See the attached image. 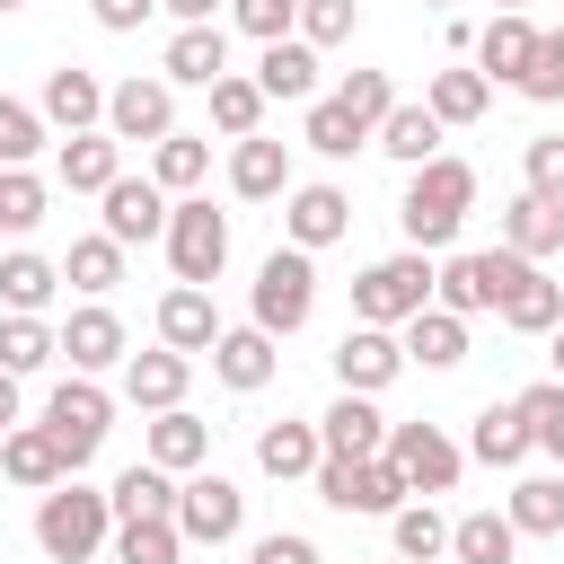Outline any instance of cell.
<instances>
[{"instance_id":"44dd1931","label":"cell","mask_w":564,"mask_h":564,"mask_svg":"<svg viewBox=\"0 0 564 564\" xmlns=\"http://www.w3.org/2000/svg\"><path fill=\"white\" fill-rule=\"evenodd\" d=\"M0 476L53 494V485H70V458H62V441H53L44 423H18V432H0Z\"/></svg>"},{"instance_id":"277c9868","label":"cell","mask_w":564,"mask_h":564,"mask_svg":"<svg viewBox=\"0 0 564 564\" xmlns=\"http://www.w3.org/2000/svg\"><path fill=\"white\" fill-rule=\"evenodd\" d=\"M520 273H529V264H520L511 247H467V256H449V264H441V282H432V308H449V317L502 308V291H511Z\"/></svg>"},{"instance_id":"b9f144b4","label":"cell","mask_w":564,"mask_h":564,"mask_svg":"<svg viewBox=\"0 0 564 564\" xmlns=\"http://www.w3.org/2000/svg\"><path fill=\"white\" fill-rule=\"evenodd\" d=\"M485 97H494V79H485V70H432V97H423V106H432V115H441V132H449V123H476V115H485Z\"/></svg>"},{"instance_id":"91938a15","label":"cell","mask_w":564,"mask_h":564,"mask_svg":"<svg viewBox=\"0 0 564 564\" xmlns=\"http://www.w3.org/2000/svg\"><path fill=\"white\" fill-rule=\"evenodd\" d=\"M555 379H564V335H555Z\"/></svg>"},{"instance_id":"f35d334b","label":"cell","mask_w":564,"mask_h":564,"mask_svg":"<svg viewBox=\"0 0 564 564\" xmlns=\"http://www.w3.org/2000/svg\"><path fill=\"white\" fill-rule=\"evenodd\" d=\"M62 282L70 291H88V300H106L115 282H123V247L97 229V238H70V256H62Z\"/></svg>"},{"instance_id":"94428289","label":"cell","mask_w":564,"mask_h":564,"mask_svg":"<svg viewBox=\"0 0 564 564\" xmlns=\"http://www.w3.org/2000/svg\"><path fill=\"white\" fill-rule=\"evenodd\" d=\"M9 9H26V0H0V18H9Z\"/></svg>"},{"instance_id":"f907efd6","label":"cell","mask_w":564,"mask_h":564,"mask_svg":"<svg viewBox=\"0 0 564 564\" xmlns=\"http://www.w3.org/2000/svg\"><path fill=\"white\" fill-rule=\"evenodd\" d=\"M35 150H44V115L18 106V97H0V167H26Z\"/></svg>"},{"instance_id":"816d5d0a","label":"cell","mask_w":564,"mask_h":564,"mask_svg":"<svg viewBox=\"0 0 564 564\" xmlns=\"http://www.w3.org/2000/svg\"><path fill=\"white\" fill-rule=\"evenodd\" d=\"M352 0H300V44H344L352 35Z\"/></svg>"},{"instance_id":"e0dca14e","label":"cell","mask_w":564,"mask_h":564,"mask_svg":"<svg viewBox=\"0 0 564 564\" xmlns=\"http://www.w3.org/2000/svg\"><path fill=\"white\" fill-rule=\"evenodd\" d=\"M159 70H167V88H212V79H229V35H220V18H212V26H176Z\"/></svg>"},{"instance_id":"74e56055","label":"cell","mask_w":564,"mask_h":564,"mask_svg":"<svg viewBox=\"0 0 564 564\" xmlns=\"http://www.w3.org/2000/svg\"><path fill=\"white\" fill-rule=\"evenodd\" d=\"M300 141H308L317 159H352V150L370 141V123H361L344 97H317V106H308V123H300Z\"/></svg>"},{"instance_id":"c3c4849f","label":"cell","mask_w":564,"mask_h":564,"mask_svg":"<svg viewBox=\"0 0 564 564\" xmlns=\"http://www.w3.org/2000/svg\"><path fill=\"white\" fill-rule=\"evenodd\" d=\"M44 220V176H26V167H0V229L9 238H26Z\"/></svg>"},{"instance_id":"7c38bea8","label":"cell","mask_w":564,"mask_h":564,"mask_svg":"<svg viewBox=\"0 0 564 564\" xmlns=\"http://www.w3.org/2000/svg\"><path fill=\"white\" fill-rule=\"evenodd\" d=\"M97 203H106V238H115V247H150V238H167V212H176L150 176H115Z\"/></svg>"},{"instance_id":"4dcf8cb0","label":"cell","mask_w":564,"mask_h":564,"mask_svg":"<svg viewBox=\"0 0 564 564\" xmlns=\"http://www.w3.org/2000/svg\"><path fill=\"white\" fill-rule=\"evenodd\" d=\"M405 361H423V370H458V361H467V317H449V308L405 317Z\"/></svg>"},{"instance_id":"83f0119b","label":"cell","mask_w":564,"mask_h":564,"mask_svg":"<svg viewBox=\"0 0 564 564\" xmlns=\"http://www.w3.org/2000/svg\"><path fill=\"white\" fill-rule=\"evenodd\" d=\"M494 317H502L511 335H546V326H564V282H546V273L529 264V273L502 291V308H494Z\"/></svg>"},{"instance_id":"681fc988","label":"cell","mask_w":564,"mask_h":564,"mask_svg":"<svg viewBox=\"0 0 564 564\" xmlns=\"http://www.w3.org/2000/svg\"><path fill=\"white\" fill-rule=\"evenodd\" d=\"M229 26L256 35V44H282L300 26V0H229Z\"/></svg>"},{"instance_id":"6f0895ef","label":"cell","mask_w":564,"mask_h":564,"mask_svg":"<svg viewBox=\"0 0 564 564\" xmlns=\"http://www.w3.org/2000/svg\"><path fill=\"white\" fill-rule=\"evenodd\" d=\"M159 9H167L176 26H212V9H220V0H159Z\"/></svg>"},{"instance_id":"ab89813d","label":"cell","mask_w":564,"mask_h":564,"mask_svg":"<svg viewBox=\"0 0 564 564\" xmlns=\"http://www.w3.org/2000/svg\"><path fill=\"white\" fill-rule=\"evenodd\" d=\"M467 458H485V467H520V458H529V423H520V405H485L476 432H467Z\"/></svg>"},{"instance_id":"836d02e7","label":"cell","mask_w":564,"mask_h":564,"mask_svg":"<svg viewBox=\"0 0 564 564\" xmlns=\"http://www.w3.org/2000/svg\"><path fill=\"white\" fill-rule=\"evenodd\" d=\"M256 88H264V97H317V44H300V35L264 44V62H256Z\"/></svg>"},{"instance_id":"f1b7e54d","label":"cell","mask_w":564,"mask_h":564,"mask_svg":"<svg viewBox=\"0 0 564 564\" xmlns=\"http://www.w3.org/2000/svg\"><path fill=\"white\" fill-rule=\"evenodd\" d=\"M212 370H220V388H238V397L264 388V379H273V335H264V326H229V335L212 344Z\"/></svg>"},{"instance_id":"d6a6232c","label":"cell","mask_w":564,"mask_h":564,"mask_svg":"<svg viewBox=\"0 0 564 564\" xmlns=\"http://www.w3.org/2000/svg\"><path fill=\"white\" fill-rule=\"evenodd\" d=\"M449 555H458V564H511V555H520L511 511H467V520H449Z\"/></svg>"},{"instance_id":"7a4b0ae2","label":"cell","mask_w":564,"mask_h":564,"mask_svg":"<svg viewBox=\"0 0 564 564\" xmlns=\"http://www.w3.org/2000/svg\"><path fill=\"white\" fill-rule=\"evenodd\" d=\"M432 282H441V264H432L423 247L379 256V264H361V273H352V317H361V326H405V317H423V308H432Z\"/></svg>"},{"instance_id":"8fae6325","label":"cell","mask_w":564,"mask_h":564,"mask_svg":"<svg viewBox=\"0 0 564 564\" xmlns=\"http://www.w3.org/2000/svg\"><path fill=\"white\" fill-rule=\"evenodd\" d=\"M106 132L159 150V141L176 132V97H167V79H115V88H106Z\"/></svg>"},{"instance_id":"9a60e30c","label":"cell","mask_w":564,"mask_h":564,"mask_svg":"<svg viewBox=\"0 0 564 564\" xmlns=\"http://www.w3.org/2000/svg\"><path fill=\"white\" fill-rule=\"evenodd\" d=\"M397 370H405V344H397L388 326H352V335L335 344V379H344V397H379Z\"/></svg>"},{"instance_id":"5bb4252c","label":"cell","mask_w":564,"mask_h":564,"mask_svg":"<svg viewBox=\"0 0 564 564\" xmlns=\"http://www.w3.org/2000/svg\"><path fill=\"white\" fill-rule=\"evenodd\" d=\"M282 229H291V247H300V256H317V247H335V238L352 229V194H344V185H291Z\"/></svg>"},{"instance_id":"e575fe53","label":"cell","mask_w":564,"mask_h":564,"mask_svg":"<svg viewBox=\"0 0 564 564\" xmlns=\"http://www.w3.org/2000/svg\"><path fill=\"white\" fill-rule=\"evenodd\" d=\"M379 150H388L397 167H432V159H441V115H432V106H397V115L379 123Z\"/></svg>"},{"instance_id":"11a10c76","label":"cell","mask_w":564,"mask_h":564,"mask_svg":"<svg viewBox=\"0 0 564 564\" xmlns=\"http://www.w3.org/2000/svg\"><path fill=\"white\" fill-rule=\"evenodd\" d=\"M247 564H317V546H308L300 529H273V538H256V546H247Z\"/></svg>"},{"instance_id":"1f68e13d","label":"cell","mask_w":564,"mask_h":564,"mask_svg":"<svg viewBox=\"0 0 564 564\" xmlns=\"http://www.w3.org/2000/svg\"><path fill=\"white\" fill-rule=\"evenodd\" d=\"M53 291H62V264H44V256H0V300H9V317H44L53 308Z\"/></svg>"},{"instance_id":"bcb514c9","label":"cell","mask_w":564,"mask_h":564,"mask_svg":"<svg viewBox=\"0 0 564 564\" xmlns=\"http://www.w3.org/2000/svg\"><path fill=\"white\" fill-rule=\"evenodd\" d=\"M432 555H449V520L432 502H405L397 511V564H432Z\"/></svg>"},{"instance_id":"603a6c76","label":"cell","mask_w":564,"mask_h":564,"mask_svg":"<svg viewBox=\"0 0 564 564\" xmlns=\"http://www.w3.org/2000/svg\"><path fill=\"white\" fill-rule=\"evenodd\" d=\"M502 247H511L520 264H538V256H564V203H546V194H520V203H502Z\"/></svg>"},{"instance_id":"4316f807","label":"cell","mask_w":564,"mask_h":564,"mask_svg":"<svg viewBox=\"0 0 564 564\" xmlns=\"http://www.w3.org/2000/svg\"><path fill=\"white\" fill-rule=\"evenodd\" d=\"M229 185H238L247 203L291 194V150H282V141H264V132H256V141H238V150H229Z\"/></svg>"},{"instance_id":"5b68a950","label":"cell","mask_w":564,"mask_h":564,"mask_svg":"<svg viewBox=\"0 0 564 564\" xmlns=\"http://www.w3.org/2000/svg\"><path fill=\"white\" fill-rule=\"evenodd\" d=\"M44 432L62 441V458H70V476H79V467L97 458V441L115 432V397H106L97 379H79V370H70V379H62L53 397H44Z\"/></svg>"},{"instance_id":"9f6ffc18","label":"cell","mask_w":564,"mask_h":564,"mask_svg":"<svg viewBox=\"0 0 564 564\" xmlns=\"http://www.w3.org/2000/svg\"><path fill=\"white\" fill-rule=\"evenodd\" d=\"M150 9H159V0H88V18H97L106 35H132V26H141Z\"/></svg>"},{"instance_id":"7dc6e473","label":"cell","mask_w":564,"mask_h":564,"mask_svg":"<svg viewBox=\"0 0 564 564\" xmlns=\"http://www.w3.org/2000/svg\"><path fill=\"white\" fill-rule=\"evenodd\" d=\"M335 97L370 123V141H379V123L397 115V79H388V70H344V88H335Z\"/></svg>"},{"instance_id":"f6af8a7d","label":"cell","mask_w":564,"mask_h":564,"mask_svg":"<svg viewBox=\"0 0 564 564\" xmlns=\"http://www.w3.org/2000/svg\"><path fill=\"white\" fill-rule=\"evenodd\" d=\"M212 123H220L229 141H256V123H264V88H256V79H238V70H229V79H212Z\"/></svg>"},{"instance_id":"52a82bcc","label":"cell","mask_w":564,"mask_h":564,"mask_svg":"<svg viewBox=\"0 0 564 564\" xmlns=\"http://www.w3.org/2000/svg\"><path fill=\"white\" fill-rule=\"evenodd\" d=\"M308 308H317V264H308L300 247H273V256L256 264V326H264V335H300Z\"/></svg>"},{"instance_id":"d6986e66","label":"cell","mask_w":564,"mask_h":564,"mask_svg":"<svg viewBox=\"0 0 564 564\" xmlns=\"http://www.w3.org/2000/svg\"><path fill=\"white\" fill-rule=\"evenodd\" d=\"M185 379H194V361H185V352H167V344L123 361V397H132L141 414H176V405H185Z\"/></svg>"},{"instance_id":"cb8c5ba5","label":"cell","mask_w":564,"mask_h":564,"mask_svg":"<svg viewBox=\"0 0 564 564\" xmlns=\"http://www.w3.org/2000/svg\"><path fill=\"white\" fill-rule=\"evenodd\" d=\"M141 458L167 467V476H194V467L212 458V423L185 414V405H176V414H150V449H141Z\"/></svg>"},{"instance_id":"2e32d148","label":"cell","mask_w":564,"mask_h":564,"mask_svg":"<svg viewBox=\"0 0 564 564\" xmlns=\"http://www.w3.org/2000/svg\"><path fill=\"white\" fill-rule=\"evenodd\" d=\"M220 335H229V326H220V308H212V291H194V282H176V291L159 300V344H167V352H185V361H194V352H212Z\"/></svg>"},{"instance_id":"7402d4cb","label":"cell","mask_w":564,"mask_h":564,"mask_svg":"<svg viewBox=\"0 0 564 564\" xmlns=\"http://www.w3.org/2000/svg\"><path fill=\"white\" fill-rule=\"evenodd\" d=\"M44 123H62V132H97V123H106V79L79 70V62H62V70L44 79Z\"/></svg>"},{"instance_id":"ee69618b","label":"cell","mask_w":564,"mask_h":564,"mask_svg":"<svg viewBox=\"0 0 564 564\" xmlns=\"http://www.w3.org/2000/svg\"><path fill=\"white\" fill-rule=\"evenodd\" d=\"M185 529L176 520H115V564H176Z\"/></svg>"},{"instance_id":"f546056e","label":"cell","mask_w":564,"mask_h":564,"mask_svg":"<svg viewBox=\"0 0 564 564\" xmlns=\"http://www.w3.org/2000/svg\"><path fill=\"white\" fill-rule=\"evenodd\" d=\"M106 502H115V520H176V476L141 458V467H123L106 485Z\"/></svg>"},{"instance_id":"ac0fdd59","label":"cell","mask_w":564,"mask_h":564,"mask_svg":"<svg viewBox=\"0 0 564 564\" xmlns=\"http://www.w3.org/2000/svg\"><path fill=\"white\" fill-rule=\"evenodd\" d=\"M62 352H70V370H79V379H88V370H115V361H132V352H123V317H115L106 300L70 308V326H62Z\"/></svg>"},{"instance_id":"9c48e42d","label":"cell","mask_w":564,"mask_h":564,"mask_svg":"<svg viewBox=\"0 0 564 564\" xmlns=\"http://www.w3.org/2000/svg\"><path fill=\"white\" fill-rule=\"evenodd\" d=\"M308 485H317V502H335V511H388V520L405 511V476L388 467V449H379V458H326Z\"/></svg>"},{"instance_id":"d590c367","label":"cell","mask_w":564,"mask_h":564,"mask_svg":"<svg viewBox=\"0 0 564 564\" xmlns=\"http://www.w3.org/2000/svg\"><path fill=\"white\" fill-rule=\"evenodd\" d=\"M203 176H212V141H203V132H167V141L150 150V185H159V194H194Z\"/></svg>"},{"instance_id":"7bdbcfd3","label":"cell","mask_w":564,"mask_h":564,"mask_svg":"<svg viewBox=\"0 0 564 564\" xmlns=\"http://www.w3.org/2000/svg\"><path fill=\"white\" fill-rule=\"evenodd\" d=\"M62 352V335L44 326V317H0V370L9 379H26V370H44Z\"/></svg>"},{"instance_id":"3957f363","label":"cell","mask_w":564,"mask_h":564,"mask_svg":"<svg viewBox=\"0 0 564 564\" xmlns=\"http://www.w3.org/2000/svg\"><path fill=\"white\" fill-rule=\"evenodd\" d=\"M106 538H115V502H106V494H88V485H53V494L35 502V546H44L53 564H88Z\"/></svg>"},{"instance_id":"8d00e7d4","label":"cell","mask_w":564,"mask_h":564,"mask_svg":"<svg viewBox=\"0 0 564 564\" xmlns=\"http://www.w3.org/2000/svg\"><path fill=\"white\" fill-rule=\"evenodd\" d=\"M502 511H511L520 538H564V476H520Z\"/></svg>"},{"instance_id":"ba28073f","label":"cell","mask_w":564,"mask_h":564,"mask_svg":"<svg viewBox=\"0 0 564 564\" xmlns=\"http://www.w3.org/2000/svg\"><path fill=\"white\" fill-rule=\"evenodd\" d=\"M388 467L405 476V494H449L458 485V467H467V449L441 432V423H388Z\"/></svg>"},{"instance_id":"ffe728a7","label":"cell","mask_w":564,"mask_h":564,"mask_svg":"<svg viewBox=\"0 0 564 564\" xmlns=\"http://www.w3.org/2000/svg\"><path fill=\"white\" fill-rule=\"evenodd\" d=\"M317 441H326V458H379L388 449V414L370 397H335L317 414Z\"/></svg>"},{"instance_id":"30bf717a","label":"cell","mask_w":564,"mask_h":564,"mask_svg":"<svg viewBox=\"0 0 564 564\" xmlns=\"http://www.w3.org/2000/svg\"><path fill=\"white\" fill-rule=\"evenodd\" d=\"M176 529H185V546H229L247 529V494L229 476H185L176 485Z\"/></svg>"},{"instance_id":"6125c7cd","label":"cell","mask_w":564,"mask_h":564,"mask_svg":"<svg viewBox=\"0 0 564 564\" xmlns=\"http://www.w3.org/2000/svg\"><path fill=\"white\" fill-rule=\"evenodd\" d=\"M502 9H529V0H502Z\"/></svg>"},{"instance_id":"484cf974","label":"cell","mask_w":564,"mask_h":564,"mask_svg":"<svg viewBox=\"0 0 564 564\" xmlns=\"http://www.w3.org/2000/svg\"><path fill=\"white\" fill-rule=\"evenodd\" d=\"M115 176H123V141L115 132H70L62 141V185L70 194H106Z\"/></svg>"},{"instance_id":"d4e9b609","label":"cell","mask_w":564,"mask_h":564,"mask_svg":"<svg viewBox=\"0 0 564 564\" xmlns=\"http://www.w3.org/2000/svg\"><path fill=\"white\" fill-rule=\"evenodd\" d=\"M256 467L282 476V485H291V476H317V467H326L317 423H264V432H256Z\"/></svg>"},{"instance_id":"f5cc1de1","label":"cell","mask_w":564,"mask_h":564,"mask_svg":"<svg viewBox=\"0 0 564 564\" xmlns=\"http://www.w3.org/2000/svg\"><path fill=\"white\" fill-rule=\"evenodd\" d=\"M520 97H538V106H555V97H564V26H555V35H538V62H529Z\"/></svg>"},{"instance_id":"680465c9","label":"cell","mask_w":564,"mask_h":564,"mask_svg":"<svg viewBox=\"0 0 564 564\" xmlns=\"http://www.w3.org/2000/svg\"><path fill=\"white\" fill-rule=\"evenodd\" d=\"M0 432H18V379L0 370Z\"/></svg>"},{"instance_id":"6da1fadb","label":"cell","mask_w":564,"mask_h":564,"mask_svg":"<svg viewBox=\"0 0 564 564\" xmlns=\"http://www.w3.org/2000/svg\"><path fill=\"white\" fill-rule=\"evenodd\" d=\"M467 212H476V167L467 159H432V167H414L405 176V203H397V220H405V247H449L458 229H467Z\"/></svg>"},{"instance_id":"8992f818","label":"cell","mask_w":564,"mask_h":564,"mask_svg":"<svg viewBox=\"0 0 564 564\" xmlns=\"http://www.w3.org/2000/svg\"><path fill=\"white\" fill-rule=\"evenodd\" d=\"M167 264H176V282H220V264H229V212H212L203 194H185L176 212H167Z\"/></svg>"},{"instance_id":"60d3db41","label":"cell","mask_w":564,"mask_h":564,"mask_svg":"<svg viewBox=\"0 0 564 564\" xmlns=\"http://www.w3.org/2000/svg\"><path fill=\"white\" fill-rule=\"evenodd\" d=\"M511 405H520V423H529V449H546V458L564 467V379H538V388H520Z\"/></svg>"},{"instance_id":"db71d44e","label":"cell","mask_w":564,"mask_h":564,"mask_svg":"<svg viewBox=\"0 0 564 564\" xmlns=\"http://www.w3.org/2000/svg\"><path fill=\"white\" fill-rule=\"evenodd\" d=\"M529 194H546V203H564V132H546V141H529Z\"/></svg>"},{"instance_id":"4fadbf2b","label":"cell","mask_w":564,"mask_h":564,"mask_svg":"<svg viewBox=\"0 0 564 564\" xmlns=\"http://www.w3.org/2000/svg\"><path fill=\"white\" fill-rule=\"evenodd\" d=\"M538 35L546 26H529V9H494V26H476V70L502 79V88H520L529 62H538Z\"/></svg>"}]
</instances>
